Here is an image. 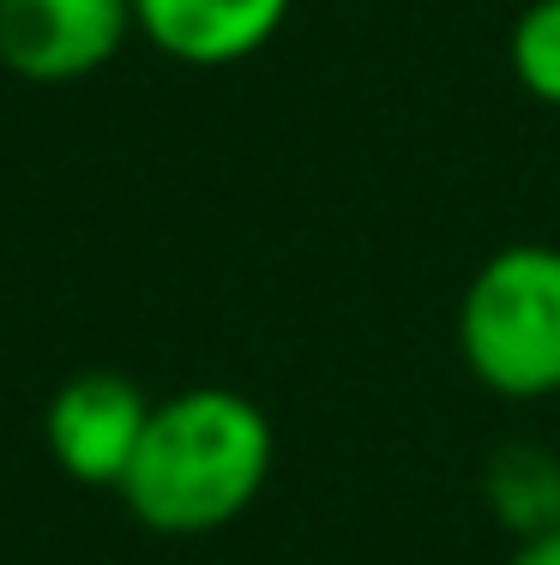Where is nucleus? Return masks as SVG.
I'll list each match as a JSON object with an SVG mask.
<instances>
[{"instance_id":"nucleus-4","label":"nucleus","mask_w":560,"mask_h":565,"mask_svg":"<svg viewBox=\"0 0 560 565\" xmlns=\"http://www.w3.org/2000/svg\"><path fill=\"white\" fill-rule=\"evenodd\" d=\"M133 36V0H0V66L31 85L103 73Z\"/></svg>"},{"instance_id":"nucleus-5","label":"nucleus","mask_w":560,"mask_h":565,"mask_svg":"<svg viewBox=\"0 0 560 565\" xmlns=\"http://www.w3.org/2000/svg\"><path fill=\"white\" fill-rule=\"evenodd\" d=\"M296 0H133V31L176 66H242L277 43Z\"/></svg>"},{"instance_id":"nucleus-1","label":"nucleus","mask_w":560,"mask_h":565,"mask_svg":"<svg viewBox=\"0 0 560 565\" xmlns=\"http://www.w3.org/2000/svg\"><path fill=\"white\" fill-rule=\"evenodd\" d=\"M277 469V427L235 385H187L151 403L139 457L115 493L151 535H218L265 493Z\"/></svg>"},{"instance_id":"nucleus-7","label":"nucleus","mask_w":560,"mask_h":565,"mask_svg":"<svg viewBox=\"0 0 560 565\" xmlns=\"http://www.w3.org/2000/svg\"><path fill=\"white\" fill-rule=\"evenodd\" d=\"M506 66L542 109H560V0H530L506 31Z\"/></svg>"},{"instance_id":"nucleus-2","label":"nucleus","mask_w":560,"mask_h":565,"mask_svg":"<svg viewBox=\"0 0 560 565\" xmlns=\"http://www.w3.org/2000/svg\"><path fill=\"white\" fill-rule=\"evenodd\" d=\"M458 355L506 403L560 397V247L513 241L476 265L458 301Z\"/></svg>"},{"instance_id":"nucleus-6","label":"nucleus","mask_w":560,"mask_h":565,"mask_svg":"<svg viewBox=\"0 0 560 565\" xmlns=\"http://www.w3.org/2000/svg\"><path fill=\"white\" fill-rule=\"evenodd\" d=\"M483 500H488V518L513 542L560 530V451L530 446V439L500 446L483 469Z\"/></svg>"},{"instance_id":"nucleus-3","label":"nucleus","mask_w":560,"mask_h":565,"mask_svg":"<svg viewBox=\"0 0 560 565\" xmlns=\"http://www.w3.org/2000/svg\"><path fill=\"white\" fill-rule=\"evenodd\" d=\"M151 397L115 367H78L55 385L43 409L49 463L78 488H121L133 457H139Z\"/></svg>"},{"instance_id":"nucleus-8","label":"nucleus","mask_w":560,"mask_h":565,"mask_svg":"<svg viewBox=\"0 0 560 565\" xmlns=\"http://www.w3.org/2000/svg\"><path fill=\"white\" fill-rule=\"evenodd\" d=\"M506 565H560V530L549 535H530V542H513Z\"/></svg>"}]
</instances>
